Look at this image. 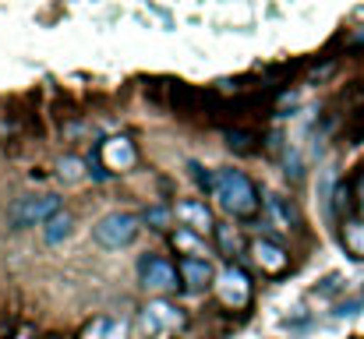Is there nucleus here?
<instances>
[{
  "mask_svg": "<svg viewBox=\"0 0 364 339\" xmlns=\"http://www.w3.org/2000/svg\"><path fill=\"white\" fill-rule=\"evenodd\" d=\"M216 198H220V209L230 212V216H251L255 205H258L255 188L241 170H223L216 177Z\"/></svg>",
  "mask_w": 364,
  "mask_h": 339,
  "instance_id": "f257e3e1",
  "label": "nucleus"
},
{
  "mask_svg": "<svg viewBox=\"0 0 364 339\" xmlns=\"http://www.w3.org/2000/svg\"><path fill=\"white\" fill-rule=\"evenodd\" d=\"M57 212H60V198L57 195H21L7 209V223H11V230H25V226L50 223Z\"/></svg>",
  "mask_w": 364,
  "mask_h": 339,
  "instance_id": "f03ea898",
  "label": "nucleus"
},
{
  "mask_svg": "<svg viewBox=\"0 0 364 339\" xmlns=\"http://www.w3.org/2000/svg\"><path fill=\"white\" fill-rule=\"evenodd\" d=\"M92 237L103 244V247H124L138 237V220L131 212H110L103 216L100 223L92 226Z\"/></svg>",
  "mask_w": 364,
  "mask_h": 339,
  "instance_id": "7ed1b4c3",
  "label": "nucleus"
},
{
  "mask_svg": "<svg viewBox=\"0 0 364 339\" xmlns=\"http://www.w3.org/2000/svg\"><path fill=\"white\" fill-rule=\"evenodd\" d=\"M100 159H103V166H107V170L121 173V170H131V166H134L138 152H134V145H131L127 138H110V141H103Z\"/></svg>",
  "mask_w": 364,
  "mask_h": 339,
  "instance_id": "20e7f679",
  "label": "nucleus"
},
{
  "mask_svg": "<svg viewBox=\"0 0 364 339\" xmlns=\"http://www.w3.org/2000/svg\"><path fill=\"white\" fill-rule=\"evenodd\" d=\"M141 283H145V290H173L177 286V269L163 258H145L141 262Z\"/></svg>",
  "mask_w": 364,
  "mask_h": 339,
  "instance_id": "39448f33",
  "label": "nucleus"
},
{
  "mask_svg": "<svg viewBox=\"0 0 364 339\" xmlns=\"http://www.w3.org/2000/svg\"><path fill=\"white\" fill-rule=\"evenodd\" d=\"M220 297L230 308H244L247 304L251 286H247V276H244L241 269H223V276H220Z\"/></svg>",
  "mask_w": 364,
  "mask_h": 339,
  "instance_id": "423d86ee",
  "label": "nucleus"
},
{
  "mask_svg": "<svg viewBox=\"0 0 364 339\" xmlns=\"http://www.w3.org/2000/svg\"><path fill=\"white\" fill-rule=\"evenodd\" d=\"M173 216L188 226V230H195V233L213 230V216H209V209H205L202 202H177V205H173Z\"/></svg>",
  "mask_w": 364,
  "mask_h": 339,
  "instance_id": "0eeeda50",
  "label": "nucleus"
},
{
  "mask_svg": "<svg viewBox=\"0 0 364 339\" xmlns=\"http://www.w3.org/2000/svg\"><path fill=\"white\" fill-rule=\"evenodd\" d=\"M255 258H258V265H262L265 272H283V269L290 265L287 251L276 247V244H269V240H258V244H255Z\"/></svg>",
  "mask_w": 364,
  "mask_h": 339,
  "instance_id": "6e6552de",
  "label": "nucleus"
},
{
  "mask_svg": "<svg viewBox=\"0 0 364 339\" xmlns=\"http://www.w3.org/2000/svg\"><path fill=\"white\" fill-rule=\"evenodd\" d=\"M177 322H181V315H177V308H170L166 301H156V304L145 308V329H152V333L170 329V325H177Z\"/></svg>",
  "mask_w": 364,
  "mask_h": 339,
  "instance_id": "1a4fd4ad",
  "label": "nucleus"
},
{
  "mask_svg": "<svg viewBox=\"0 0 364 339\" xmlns=\"http://www.w3.org/2000/svg\"><path fill=\"white\" fill-rule=\"evenodd\" d=\"M181 276H184L188 286L202 290V286H209V279H213V265H209L205 258H184V262H181Z\"/></svg>",
  "mask_w": 364,
  "mask_h": 339,
  "instance_id": "9d476101",
  "label": "nucleus"
},
{
  "mask_svg": "<svg viewBox=\"0 0 364 339\" xmlns=\"http://www.w3.org/2000/svg\"><path fill=\"white\" fill-rule=\"evenodd\" d=\"M127 336V325L117 318H100L85 329V339H124Z\"/></svg>",
  "mask_w": 364,
  "mask_h": 339,
  "instance_id": "9b49d317",
  "label": "nucleus"
},
{
  "mask_svg": "<svg viewBox=\"0 0 364 339\" xmlns=\"http://www.w3.org/2000/svg\"><path fill=\"white\" fill-rule=\"evenodd\" d=\"M71 216L68 212H57L50 223H46V230H43V237H46V244H60V240H68L71 237Z\"/></svg>",
  "mask_w": 364,
  "mask_h": 339,
  "instance_id": "f8f14e48",
  "label": "nucleus"
},
{
  "mask_svg": "<svg viewBox=\"0 0 364 339\" xmlns=\"http://www.w3.org/2000/svg\"><path fill=\"white\" fill-rule=\"evenodd\" d=\"M173 244H177V247H188V251H202V240H198L195 233H188V230H177Z\"/></svg>",
  "mask_w": 364,
  "mask_h": 339,
  "instance_id": "ddd939ff",
  "label": "nucleus"
},
{
  "mask_svg": "<svg viewBox=\"0 0 364 339\" xmlns=\"http://www.w3.org/2000/svg\"><path fill=\"white\" fill-rule=\"evenodd\" d=\"M60 177H64V181H78V177H82V163H78V159H64V163H60Z\"/></svg>",
  "mask_w": 364,
  "mask_h": 339,
  "instance_id": "4468645a",
  "label": "nucleus"
},
{
  "mask_svg": "<svg viewBox=\"0 0 364 339\" xmlns=\"http://www.w3.org/2000/svg\"><path fill=\"white\" fill-rule=\"evenodd\" d=\"M347 233H350V244H354V251L364 254V233H358V226H347Z\"/></svg>",
  "mask_w": 364,
  "mask_h": 339,
  "instance_id": "2eb2a0df",
  "label": "nucleus"
},
{
  "mask_svg": "<svg viewBox=\"0 0 364 339\" xmlns=\"http://www.w3.org/2000/svg\"><path fill=\"white\" fill-rule=\"evenodd\" d=\"M149 220H152V223H166V212H163V209H152Z\"/></svg>",
  "mask_w": 364,
  "mask_h": 339,
  "instance_id": "dca6fc26",
  "label": "nucleus"
}]
</instances>
